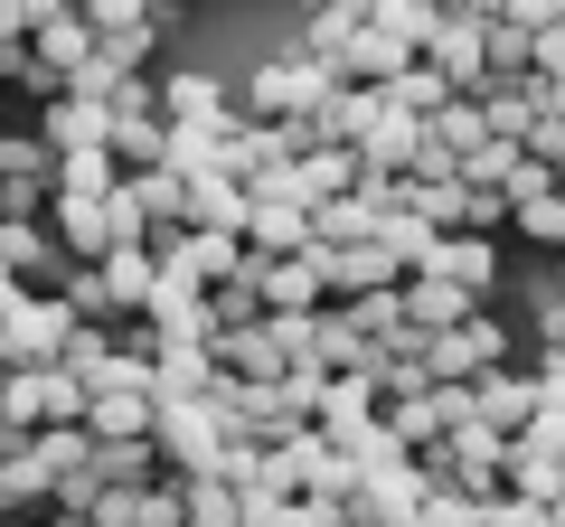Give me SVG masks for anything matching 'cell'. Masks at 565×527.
Instances as JSON below:
<instances>
[{
    "label": "cell",
    "mask_w": 565,
    "mask_h": 527,
    "mask_svg": "<svg viewBox=\"0 0 565 527\" xmlns=\"http://www.w3.org/2000/svg\"><path fill=\"white\" fill-rule=\"evenodd\" d=\"M311 311H330V283H321V255L264 264V321H311Z\"/></svg>",
    "instance_id": "obj_9"
},
{
    "label": "cell",
    "mask_w": 565,
    "mask_h": 527,
    "mask_svg": "<svg viewBox=\"0 0 565 527\" xmlns=\"http://www.w3.org/2000/svg\"><path fill=\"white\" fill-rule=\"evenodd\" d=\"M330 85H340V76H330V66H311L302 47H292V57H274V66H255V76L236 85V122H302L311 104L330 95Z\"/></svg>",
    "instance_id": "obj_1"
},
{
    "label": "cell",
    "mask_w": 565,
    "mask_h": 527,
    "mask_svg": "<svg viewBox=\"0 0 565 527\" xmlns=\"http://www.w3.org/2000/svg\"><path fill=\"white\" fill-rule=\"evenodd\" d=\"M132 321H151V340H161V348H207V292L180 283V273H161L151 302H141Z\"/></svg>",
    "instance_id": "obj_7"
},
{
    "label": "cell",
    "mask_w": 565,
    "mask_h": 527,
    "mask_svg": "<svg viewBox=\"0 0 565 527\" xmlns=\"http://www.w3.org/2000/svg\"><path fill=\"white\" fill-rule=\"evenodd\" d=\"M39 142H47V161L104 151V142H114V114H104V104H76V95H57V104L39 114Z\"/></svg>",
    "instance_id": "obj_10"
},
{
    "label": "cell",
    "mask_w": 565,
    "mask_h": 527,
    "mask_svg": "<svg viewBox=\"0 0 565 527\" xmlns=\"http://www.w3.org/2000/svg\"><path fill=\"white\" fill-rule=\"evenodd\" d=\"M180 29V10H132V0H104V10H85V39H95V57L132 66V76H151V39H170Z\"/></svg>",
    "instance_id": "obj_4"
},
{
    "label": "cell",
    "mask_w": 565,
    "mask_h": 527,
    "mask_svg": "<svg viewBox=\"0 0 565 527\" xmlns=\"http://www.w3.org/2000/svg\"><path fill=\"white\" fill-rule=\"evenodd\" d=\"M415 273H424V283H444V292H471V302H490V292H500V255H490V245H471V236H434Z\"/></svg>",
    "instance_id": "obj_8"
},
{
    "label": "cell",
    "mask_w": 565,
    "mask_h": 527,
    "mask_svg": "<svg viewBox=\"0 0 565 527\" xmlns=\"http://www.w3.org/2000/svg\"><path fill=\"white\" fill-rule=\"evenodd\" d=\"M509 226H519L537 255H556V245H565V207H556V189H527V198H509Z\"/></svg>",
    "instance_id": "obj_16"
},
{
    "label": "cell",
    "mask_w": 565,
    "mask_h": 527,
    "mask_svg": "<svg viewBox=\"0 0 565 527\" xmlns=\"http://www.w3.org/2000/svg\"><path fill=\"white\" fill-rule=\"evenodd\" d=\"M180 527H245V499L226 481H180Z\"/></svg>",
    "instance_id": "obj_15"
},
{
    "label": "cell",
    "mask_w": 565,
    "mask_h": 527,
    "mask_svg": "<svg viewBox=\"0 0 565 527\" xmlns=\"http://www.w3.org/2000/svg\"><path fill=\"white\" fill-rule=\"evenodd\" d=\"M151 452H161L170 481H207L217 452H226V424L207 406H161V415H151Z\"/></svg>",
    "instance_id": "obj_3"
},
{
    "label": "cell",
    "mask_w": 565,
    "mask_h": 527,
    "mask_svg": "<svg viewBox=\"0 0 565 527\" xmlns=\"http://www.w3.org/2000/svg\"><path fill=\"white\" fill-rule=\"evenodd\" d=\"M490 527H556V508H519V499H490Z\"/></svg>",
    "instance_id": "obj_20"
},
{
    "label": "cell",
    "mask_w": 565,
    "mask_h": 527,
    "mask_svg": "<svg viewBox=\"0 0 565 527\" xmlns=\"http://www.w3.org/2000/svg\"><path fill=\"white\" fill-rule=\"evenodd\" d=\"M415 367H424V386H471V377H490V367H509V330L490 321V311H471L462 330L415 340Z\"/></svg>",
    "instance_id": "obj_2"
},
{
    "label": "cell",
    "mask_w": 565,
    "mask_h": 527,
    "mask_svg": "<svg viewBox=\"0 0 565 527\" xmlns=\"http://www.w3.org/2000/svg\"><path fill=\"white\" fill-rule=\"evenodd\" d=\"M415 527H490V508H471V499H452V490H424V508H415Z\"/></svg>",
    "instance_id": "obj_19"
},
{
    "label": "cell",
    "mask_w": 565,
    "mask_h": 527,
    "mask_svg": "<svg viewBox=\"0 0 565 527\" xmlns=\"http://www.w3.org/2000/svg\"><path fill=\"white\" fill-rule=\"evenodd\" d=\"M226 330H264V264L255 255L207 292V340H226Z\"/></svg>",
    "instance_id": "obj_11"
},
{
    "label": "cell",
    "mask_w": 565,
    "mask_h": 527,
    "mask_svg": "<svg viewBox=\"0 0 565 527\" xmlns=\"http://www.w3.org/2000/svg\"><path fill=\"white\" fill-rule=\"evenodd\" d=\"M340 527H349V518H340Z\"/></svg>",
    "instance_id": "obj_22"
},
{
    "label": "cell",
    "mask_w": 565,
    "mask_h": 527,
    "mask_svg": "<svg viewBox=\"0 0 565 527\" xmlns=\"http://www.w3.org/2000/svg\"><path fill=\"white\" fill-rule=\"evenodd\" d=\"M10 452H29V433H10V424H0V462H10Z\"/></svg>",
    "instance_id": "obj_21"
},
{
    "label": "cell",
    "mask_w": 565,
    "mask_h": 527,
    "mask_svg": "<svg viewBox=\"0 0 565 527\" xmlns=\"http://www.w3.org/2000/svg\"><path fill=\"white\" fill-rule=\"evenodd\" d=\"M85 471H95L104 490H151V481H161V452H151V433H141V443H95Z\"/></svg>",
    "instance_id": "obj_14"
},
{
    "label": "cell",
    "mask_w": 565,
    "mask_h": 527,
    "mask_svg": "<svg viewBox=\"0 0 565 527\" xmlns=\"http://www.w3.org/2000/svg\"><path fill=\"white\" fill-rule=\"evenodd\" d=\"M114 189H122V170L104 151H76V161H57V189L47 198H114Z\"/></svg>",
    "instance_id": "obj_17"
},
{
    "label": "cell",
    "mask_w": 565,
    "mask_h": 527,
    "mask_svg": "<svg viewBox=\"0 0 565 527\" xmlns=\"http://www.w3.org/2000/svg\"><path fill=\"white\" fill-rule=\"evenodd\" d=\"M359 29H367V10H321V20L302 29V57L311 66H340V47L359 39Z\"/></svg>",
    "instance_id": "obj_18"
},
{
    "label": "cell",
    "mask_w": 565,
    "mask_h": 527,
    "mask_svg": "<svg viewBox=\"0 0 565 527\" xmlns=\"http://www.w3.org/2000/svg\"><path fill=\"white\" fill-rule=\"evenodd\" d=\"M236 226H245L236 180H189V236H236Z\"/></svg>",
    "instance_id": "obj_13"
},
{
    "label": "cell",
    "mask_w": 565,
    "mask_h": 527,
    "mask_svg": "<svg viewBox=\"0 0 565 527\" xmlns=\"http://www.w3.org/2000/svg\"><path fill=\"white\" fill-rule=\"evenodd\" d=\"M66 311L57 302H10L0 311V367H57V348H66Z\"/></svg>",
    "instance_id": "obj_5"
},
{
    "label": "cell",
    "mask_w": 565,
    "mask_h": 527,
    "mask_svg": "<svg viewBox=\"0 0 565 527\" xmlns=\"http://www.w3.org/2000/svg\"><path fill=\"white\" fill-rule=\"evenodd\" d=\"M236 245H245L255 264H292V255H311V217H302L292 198H245Z\"/></svg>",
    "instance_id": "obj_6"
},
{
    "label": "cell",
    "mask_w": 565,
    "mask_h": 527,
    "mask_svg": "<svg viewBox=\"0 0 565 527\" xmlns=\"http://www.w3.org/2000/svg\"><path fill=\"white\" fill-rule=\"evenodd\" d=\"M95 273H104V292H114V311H122V321H132V311L151 302V283H161V264L141 255V245H114V255H104Z\"/></svg>",
    "instance_id": "obj_12"
}]
</instances>
